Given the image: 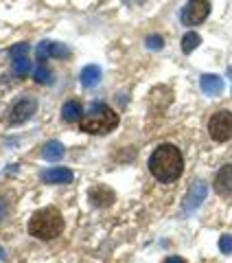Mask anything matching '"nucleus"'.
I'll return each mask as SVG.
<instances>
[{"label":"nucleus","instance_id":"f257e3e1","mask_svg":"<svg viewBox=\"0 0 232 263\" xmlns=\"http://www.w3.org/2000/svg\"><path fill=\"white\" fill-rule=\"evenodd\" d=\"M149 171L158 182H176L184 171V156L176 145L164 143L153 149L151 158H149Z\"/></svg>","mask_w":232,"mask_h":263},{"label":"nucleus","instance_id":"f03ea898","mask_svg":"<svg viewBox=\"0 0 232 263\" xmlns=\"http://www.w3.org/2000/svg\"><path fill=\"white\" fill-rule=\"evenodd\" d=\"M62 233H64V217L53 206L35 211L29 219V235L35 237V239L51 241V239H57Z\"/></svg>","mask_w":232,"mask_h":263},{"label":"nucleus","instance_id":"7ed1b4c3","mask_svg":"<svg viewBox=\"0 0 232 263\" xmlns=\"http://www.w3.org/2000/svg\"><path fill=\"white\" fill-rule=\"evenodd\" d=\"M79 125L86 134L103 136V134H110L112 129H116V125H119V114L105 103H92V108L81 119Z\"/></svg>","mask_w":232,"mask_h":263},{"label":"nucleus","instance_id":"20e7f679","mask_svg":"<svg viewBox=\"0 0 232 263\" xmlns=\"http://www.w3.org/2000/svg\"><path fill=\"white\" fill-rule=\"evenodd\" d=\"M208 134L212 141H217V143L230 141L232 138V112H228V110L215 112L208 121Z\"/></svg>","mask_w":232,"mask_h":263},{"label":"nucleus","instance_id":"39448f33","mask_svg":"<svg viewBox=\"0 0 232 263\" xmlns=\"http://www.w3.org/2000/svg\"><path fill=\"white\" fill-rule=\"evenodd\" d=\"M208 13H210L208 0H188V5L182 9L180 20H182V24H186V27H197V24H202L208 18Z\"/></svg>","mask_w":232,"mask_h":263},{"label":"nucleus","instance_id":"423d86ee","mask_svg":"<svg viewBox=\"0 0 232 263\" xmlns=\"http://www.w3.org/2000/svg\"><path fill=\"white\" fill-rule=\"evenodd\" d=\"M9 53H11V66H13V72H15V75H20V77L29 75V72H31L29 44H24V42L15 44V46H11Z\"/></svg>","mask_w":232,"mask_h":263},{"label":"nucleus","instance_id":"0eeeda50","mask_svg":"<svg viewBox=\"0 0 232 263\" xmlns=\"http://www.w3.org/2000/svg\"><path fill=\"white\" fill-rule=\"evenodd\" d=\"M37 110V103H35V99H29V97H24L20 99L18 103L11 108V114H9V123L11 125H22L24 121H29L33 114H35Z\"/></svg>","mask_w":232,"mask_h":263},{"label":"nucleus","instance_id":"6e6552de","mask_svg":"<svg viewBox=\"0 0 232 263\" xmlns=\"http://www.w3.org/2000/svg\"><path fill=\"white\" fill-rule=\"evenodd\" d=\"M35 55H37L40 64H44V60H48V57H60V60H64V57H70V51H68V46H64L60 42L42 40V42L37 44V48H35Z\"/></svg>","mask_w":232,"mask_h":263},{"label":"nucleus","instance_id":"1a4fd4ad","mask_svg":"<svg viewBox=\"0 0 232 263\" xmlns=\"http://www.w3.org/2000/svg\"><path fill=\"white\" fill-rule=\"evenodd\" d=\"M206 193H208V186H206L204 180H197V182L190 184L188 193H186V200H184V204H182V206H184V211H186V213L195 211V209L206 200Z\"/></svg>","mask_w":232,"mask_h":263},{"label":"nucleus","instance_id":"9d476101","mask_svg":"<svg viewBox=\"0 0 232 263\" xmlns=\"http://www.w3.org/2000/svg\"><path fill=\"white\" fill-rule=\"evenodd\" d=\"M72 178H74V174L68 167H53V169L42 171V180L46 184H68V182H72Z\"/></svg>","mask_w":232,"mask_h":263},{"label":"nucleus","instance_id":"9b49d317","mask_svg":"<svg viewBox=\"0 0 232 263\" xmlns=\"http://www.w3.org/2000/svg\"><path fill=\"white\" fill-rule=\"evenodd\" d=\"M112 202H114V191H112L110 186L99 184V186L90 189V204H92V206L105 209V206H110Z\"/></svg>","mask_w":232,"mask_h":263},{"label":"nucleus","instance_id":"f8f14e48","mask_svg":"<svg viewBox=\"0 0 232 263\" xmlns=\"http://www.w3.org/2000/svg\"><path fill=\"white\" fill-rule=\"evenodd\" d=\"M215 191L219 195L232 193V164H223L215 176Z\"/></svg>","mask_w":232,"mask_h":263},{"label":"nucleus","instance_id":"ddd939ff","mask_svg":"<svg viewBox=\"0 0 232 263\" xmlns=\"http://www.w3.org/2000/svg\"><path fill=\"white\" fill-rule=\"evenodd\" d=\"M200 86L204 90V95L217 97V95H221V90H223V79L219 75H202Z\"/></svg>","mask_w":232,"mask_h":263},{"label":"nucleus","instance_id":"4468645a","mask_svg":"<svg viewBox=\"0 0 232 263\" xmlns=\"http://www.w3.org/2000/svg\"><path fill=\"white\" fill-rule=\"evenodd\" d=\"M62 119L68 121V123H79L81 119H84V105H81L79 101H68L62 110Z\"/></svg>","mask_w":232,"mask_h":263},{"label":"nucleus","instance_id":"2eb2a0df","mask_svg":"<svg viewBox=\"0 0 232 263\" xmlns=\"http://www.w3.org/2000/svg\"><path fill=\"white\" fill-rule=\"evenodd\" d=\"M99 79H101V68H99V66H86V68L81 70V75H79V81H81V84H84L86 88L96 86Z\"/></svg>","mask_w":232,"mask_h":263},{"label":"nucleus","instance_id":"dca6fc26","mask_svg":"<svg viewBox=\"0 0 232 263\" xmlns=\"http://www.w3.org/2000/svg\"><path fill=\"white\" fill-rule=\"evenodd\" d=\"M42 156L46 160H60L64 156V145L60 141H48L42 149Z\"/></svg>","mask_w":232,"mask_h":263},{"label":"nucleus","instance_id":"f3484780","mask_svg":"<svg viewBox=\"0 0 232 263\" xmlns=\"http://www.w3.org/2000/svg\"><path fill=\"white\" fill-rule=\"evenodd\" d=\"M200 44H202V37H200V33H195V31H188L186 35L182 37V51H184L186 55L193 53Z\"/></svg>","mask_w":232,"mask_h":263},{"label":"nucleus","instance_id":"a211bd4d","mask_svg":"<svg viewBox=\"0 0 232 263\" xmlns=\"http://www.w3.org/2000/svg\"><path fill=\"white\" fill-rule=\"evenodd\" d=\"M33 77H35L37 84H51V81H53V72H51V68H48V66L40 64L37 70H33Z\"/></svg>","mask_w":232,"mask_h":263},{"label":"nucleus","instance_id":"6ab92c4d","mask_svg":"<svg viewBox=\"0 0 232 263\" xmlns=\"http://www.w3.org/2000/svg\"><path fill=\"white\" fill-rule=\"evenodd\" d=\"M219 250L223 254H230L232 252V235H221L219 239Z\"/></svg>","mask_w":232,"mask_h":263},{"label":"nucleus","instance_id":"aec40b11","mask_svg":"<svg viewBox=\"0 0 232 263\" xmlns=\"http://www.w3.org/2000/svg\"><path fill=\"white\" fill-rule=\"evenodd\" d=\"M147 46L153 48V51H160V48L164 46V40H162L160 35H149V37H147Z\"/></svg>","mask_w":232,"mask_h":263},{"label":"nucleus","instance_id":"412c9836","mask_svg":"<svg viewBox=\"0 0 232 263\" xmlns=\"http://www.w3.org/2000/svg\"><path fill=\"white\" fill-rule=\"evenodd\" d=\"M162 263H186V261L182 259V257H167V259H164Z\"/></svg>","mask_w":232,"mask_h":263},{"label":"nucleus","instance_id":"4be33fe9","mask_svg":"<svg viewBox=\"0 0 232 263\" xmlns=\"http://www.w3.org/2000/svg\"><path fill=\"white\" fill-rule=\"evenodd\" d=\"M5 215H7V204H5L3 197H0V219H3Z\"/></svg>","mask_w":232,"mask_h":263},{"label":"nucleus","instance_id":"5701e85b","mask_svg":"<svg viewBox=\"0 0 232 263\" xmlns=\"http://www.w3.org/2000/svg\"><path fill=\"white\" fill-rule=\"evenodd\" d=\"M228 72H230V77H232V68H230V70H228Z\"/></svg>","mask_w":232,"mask_h":263}]
</instances>
